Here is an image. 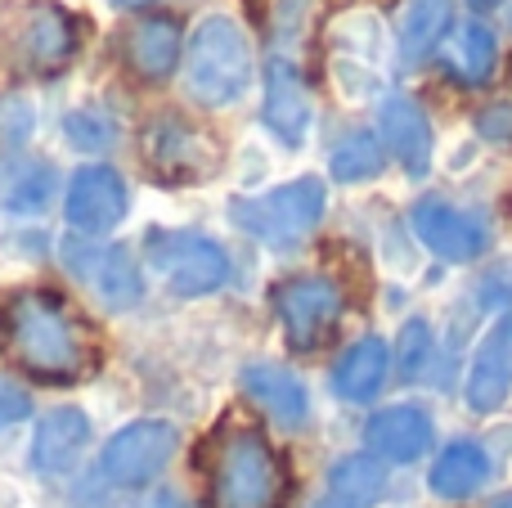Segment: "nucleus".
Here are the masks:
<instances>
[{"instance_id": "nucleus-1", "label": "nucleus", "mask_w": 512, "mask_h": 508, "mask_svg": "<svg viewBox=\"0 0 512 508\" xmlns=\"http://www.w3.org/2000/svg\"><path fill=\"white\" fill-rule=\"evenodd\" d=\"M14 356L41 383H72L86 374V338L50 293H23L9 306Z\"/></svg>"}, {"instance_id": "nucleus-2", "label": "nucleus", "mask_w": 512, "mask_h": 508, "mask_svg": "<svg viewBox=\"0 0 512 508\" xmlns=\"http://www.w3.org/2000/svg\"><path fill=\"white\" fill-rule=\"evenodd\" d=\"M252 86V41L230 14H207L185 45V90L203 108H230Z\"/></svg>"}, {"instance_id": "nucleus-3", "label": "nucleus", "mask_w": 512, "mask_h": 508, "mask_svg": "<svg viewBox=\"0 0 512 508\" xmlns=\"http://www.w3.org/2000/svg\"><path fill=\"white\" fill-rule=\"evenodd\" d=\"M230 221L248 239L265 248H297L328 212V185L319 176H297L283 185L265 189V194H239L230 198Z\"/></svg>"}, {"instance_id": "nucleus-4", "label": "nucleus", "mask_w": 512, "mask_h": 508, "mask_svg": "<svg viewBox=\"0 0 512 508\" xmlns=\"http://www.w3.org/2000/svg\"><path fill=\"white\" fill-rule=\"evenodd\" d=\"M288 495L279 455L261 432H230L216 450L212 468V508H279Z\"/></svg>"}, {"instance_id": "nucleus-5", "label": "nucleus", "mask_w": 512, "mask_h": 508, "mask_svg": "<svg viewBox=\"0 0 512 508\" xmlns=\"http://www.w3.org/2000/svg\"><path fill=\"white\" fill-rule=\"evenodd\" d=\"M144 257L180 302L212 297L230 284V252L203 230H153L144 239Z\"/></svg>"}, {"instance_id": "nucleus-6", "label": "nucleus", "mask_w": 512, "mask_h": 508, "mask_svg": "<svg viewBox=\"0 0 512 508\" xmlns=\"http://www.w3.org/2000/svg\"><path fill=\"white\" fill-rule=\"evenodd\" d=\"M180 450V428L171 419H135L122 423L99 450V477L117 491H140L158 482Z\"/></svg>"}, {"instance_id": "nucleus-7", "label": "nucleus", "mask_w": 512, "mask_h": 508, "mask_svg": "<svg viewBox=\"0 0 512 508\" xmlns=\"http://www.w3.org/2000/svg\"><path fill=\"white\" fill-rule=\"evenodd\" d=\"M63 266L104 311L126 315L144 302V266L126 243H63Z\"/></svg>"}, {"instance_id": "nucleus-8", "label": "nucleus", "mask_w": 512, "mask_h": 508, "mask_svg": "<svg viewBox=\"0 0 512 508\" xmlns=\"http://www.w3.org/2000/svg\"><path fill=\"white\" fill-rule=\"evenodd\" d=\"M131 216V185L108 162H81L63 185V221L81 239H104Z\"/></svg>"}, {"instance_id": "nucleus-9", "label": "nucleus", "mask_w": 512, "mask_h": 508, "mask_svg": "<svg viewBox=\"0 0 512 508\" xmlns=\"http://www.w3.org/2000/svg\"><path fill=\"white\" fill-rule=\"evenodd\" d=\"M274 315L292 351H315L342 320V288L324 275H297L274 288Z\"/></svg>"}, {"instance_id": "nucleus-10", "label": "nucleus", "mask_w": 512, "mask_h": 508, "mask_svg": "<svg viewBox=\"0 0 512 508\" xmlns=\"http://www.w3.org/2000/svg\"><path fill=\"white\" fill-rule=\"evenodd\" d=\"M95 423L81 405H54L36 419L32 441H27V468L36 477H68L77 473L81 455L90 450Z\"/></svg>"}, {"instance_id": "nucleus-11", "label": "nucleus", "mask_w": 512, "mask_h": 508, "mask_svg": "<svg viewBox=\"0 0 512 508\" xmlns=\"http://www.w3.org/2000/svg\"><path fill=\"white\" fill-rule=\"evenodd\" d=\"M144 153H149V167L167 185H194V180L216 171V144L203 131H194L185 117L153 122V131L144 135Z\"/></svg>"}, {"instance_id": "nucleus-12", "label": "nucleus", "mask_w": 512, "mask_h": 508, "mask_svg": "<svg viewBox=\"0 0 512 508\" xmlns=\"http://www.w3.org/2000/svg\"><path fill=\"white\" fill-rule=\"evenodd\" d=\"M409 221H414V234L436 252V257L459 261V266L463 261H477L490 243L486 225H481L477 216L463 212V207H454V203H445V198H436V194L418 198L414 212H409Z\"/></svg>"}, {"instance_id": "nucleus-13", "label": "nucleus", "mask_w": 512, "mask_h": 508, "mask_svg": "<svg viewBox=\"0 0 512 508\" xmlns=\"http://www.w3.org/2000/svg\"><path fill=\"white\" fill-rule=\"evenodd\" d=\"M310 90L301 81L297 63L292 59H270L265 63V95H261V122L283 149H301L310 135Z\"/></svg>"}, {"instance_id": "nucleus-14", "label": "nucleus", "mask_w": 512, "mask_h": 508, "mask_svg": "<svg viewBox=\"0 0 512 508\" xmlns=\"http://www.w3.org/2000/svg\"><path fill=\"white\" fill-rule=\"evenodd\" d=\"M14 50L32 77H54L72 63L77 54V23H72L68 9L59 5H36L23 14L14 32Z\"/></svg>"}, {"instance_id": "nucleus-15", "label": "nucleus", "mask_w": 512, "mask_h": 508, "mask_svg": "<svg viewBox=\"0 0 512 508\" xmlns=\"http://www.w3.org/2000/svg\"><path fill=\"white\" fill-rule=\"evenodd\" d=\"M512 396V306L486 329L477 356H472L468 383H463V401L472 414H495L504 410Z\"/></svg>"}, {"instance_id": "nucleus-16", "label": "nucleus", "mask_w": 512, "mask_h": 508, "mask_svg": "<svg viewBox=\"0 0 512 508\" xmlns=\"http://www.w3.org/2000/svg\"><path fill=\"white\" fill-rule=\"evenodd\" d=\"M239 387L256 410L270 414L283 432H297L310 423V392L292 369L274 365V360H252V365L239 369Z\"/></svg>"}, {"instance_id": "nucleus-17", "label": "nucleus", "mask_w": 512, "mask_h": 508, "mask_svg": "<svg viewBox=\"0 0 512 508\" xmlns=\"http://www.w3.org/2000/svg\"><path fill=\"white\" fill-rule=\"evenodd\" d=\"M436 423L423 405H387L364 423V446L378 455L382 464H414L432 450Z\"/></svg>"}, {"instance_id": "nucleus-18", "label": "nucleus", "mask_w": 512, "mask_h": 508, "mask_svg": "<svg viewBox=\"0 0 512 508\" xmlns=\"http://www.w3.org/2000/svg\"><path fill=\"white\" fill-rule=\"evenodd\" d=\"M378 126H382V149H391V158H396L409 176H427V171H432L436 135H432V122H427L418 99L387 95L378 108Z\"/></svg>"}, {"instance_id": "nucleus-19", "label": "nucleus", "mask_w": 512, "mask_h": 508, "mask_svg": "<svg viewBox=\"0 0 512 508\" xmlns=\"http://www.w3.org/2000/svg\"><path fill=\"white\" fill-rule=\"evenodd\" d=\"M185 59V41H180V23L167 14H149L140 23H131L126 32V63L140 81H171L176 63Z\"/></svg>"}, {"instance_id": "nucleus-20", "label": "nucleus", "mask_w": 512, "mask_h": 508, "mask_svg": "<svg viewBox=\"0 0 512 508\" xmlns=\"http://www.w3.org/2000/svg\"><path fill=\"white\" fill-rule=\"evenodd\" d=\"M387 374H391V347L382 338H360L342 351V360L333 365V392L337 401L346 405H369L373 396L387 387Z\"/></svg>"}, {"instance_id": "nucleus-21", "label": "nucleus", "mask_w": 512, "mask_h": 508, "mask_svg": "<svg viewBox=\"0 0 512 508\" xmlns=\"http://www.w3.org/2000/svg\"><path fill=\"white\" fill-rule=\"evenodd\" d=\"M441 59L459 86H486L499 63V41H495V32H490V23L468 18V23L450 27L441 41Z\"/></svg>"}, {"instance_id": "nucleus-22", "label": "nucleus", "mask_w": 512, "mask_h": 508, "mask_svg": "<svg viewBox=\"0 0 512 508\" xmlns=\"http://www.w3.org/2000/svg\"><path fill=\"white\" fill-rule=\"evenodd\" d=\"M490 477V455L477 446V441H450V446L436 455L432 473H427V486H432L436 500H468L486 486Z\"/></svg>"}, {"instance_id": "nucleus-23", "label": "nucleus", "mask_w": 512, "mask_h": 508, "mask_svg": "<svg viewBox=\"0 0 512 508\" xmlns=\"http://www.w3.org/2000/svg\"><path fill=\"white\" fill-rule=\"evenodd\" d=\"M328 495L342 508H373L387 495V464L378 455H342L328 468Z\"/></svg>"}, {"instance_id": "nucleus-24", "label": "nucleus", "mask_w": 512, "mask_h": 508, "mask_svg": "<svg viewBox=\"0 0 512 508\" xmlns=\"http://www.w3.org/2000/svg\"><path fill=\"white\" fill-rule=\"evenodd\" d=\"M454 0H409L400 14V59L423 63L432 50H441L445 27H450Z\"/></svg>"}, {"instance_id": "nucleus-25", "label": "nucleus", "mask_w": 512, "mask_h": 508, "mask_svg": "<svg viewBox=\"0 0 512 508\" xmlns=\"http://www.w3.org/2000/svg\"><path fill=\"white\" fill-rule=\"evenodd\" d=\"M382 167H387V149H382V140L373 131L342 135V140L333 144V153H328V171H333L337 185H364V180H373Z\"/></svg>"}, {"instance_id": "nucleus-26", "label": "nucleus", "mask_w": 512, "mask_h": 508, "mask_svg": "<svg viewBox=\"0 0 512 508\" xmlns=\"http://www.w3.org/2000/svg\"><path fill=\"white\" fill-rule=\"evenodd\" d=\"M54 189H59V176H54L50 162H23L14 171V180L0 189V207L14 216H36V212H45Z\"/></svg>"}, {"instance_id": "nucleus-27", "label": "nucleus", "mask_w": 512, "mask_h": 508, "mask_svg": "<svg viewBox=\"0 0 512 508\" xmlns=\"http://www.w3.org/2000/svg\"><path fill=\"white\" fill-rule=\"evenodd\" d=\"M63 140H68V149H77V153H108V149H117V140H122V126H117L104 108L81 104V108H68V113H63Z\"/></svg>"}, {"instance_id": "nucleus-28", "label": "nucleus", "mask_w": 512, "mask_h": 508, "mask_svg": "<svg viewBox=\"0 0 512 508\" xmlns=\"http://www.w3.org/2000/svg\"><path fill=\"white\" fill-rule=\"evenodd\" d=\"M432 324L427 320H409L405 329H400V342H396V369L405 383H414V378L427 374V365H432Z\"/></svg>"}, {"instance_id": "nucleus-29", "label": "nucleus", "mask_w": 512, "mask_h": 508, "mask_svg": "<svg viewBox=\"0 0 512 508\" xmlns=\"http://www.w3.org/2000/svg\"><path fill=\"white\" fill-rule=\"evenodd\" d=\"M36 135V104L23 90H5L0 95V144L5 149H23Z\"/></svg>"}, {"instance_id": "nucleus-30", "label": "nucleus", "mask_w": 512, "mask_h": 508, "mask_svg": "<svg viewBox=\"0 0 512 508\" xmlns=\"http://www.w3.org/2000/svg\"><path fill=\"white\" fill-rule=\"evenodd\" d=\"M27 419H32V396H27L14 378L0 374V432L18 428V423H27Z\"/></svg>"}, {"instance_id": "nucleus-31", "label": "nucleus", "mask_w": 512, "mask_h": 508, "mask_svg": "<svg viewBox=\"0 0 512 508\" xmlns=\"http://www.w3.org/2000/svg\"><path fill=\"white\" fill-rule=\"evenodd\" d=\"M477 131L490 144H512V99H495L477 113Z\"/></svg>"}, {"instance_id": "nucleus-32", "label": "nucleus", "mask_w": 512, "mask_h": 508, "mask_svg": "<svg viewBox=\"0 0 512 508\" xmlns=\"http://www.w3.org/2000/svg\"><path fill=\"white\" fill-rule=\"evenodd\" d=\"M18 504H23V495H18L9 482H0V508H18Z\"/></svg>"}, {"instance_id": "nucleus-33", "label": "nucleus", "mask_w": 512, "mask_h": 508, "mask_svg": "<svg viewBox=\"0 0 512 508\" xmlns=\"http://www.w3.org/2000/svg\"><path fill=\"white\" fill-rule=\"evenodd\" d=\"M486 508H512V491H504V495H495Z\"/></svg>"}, {"instance_id": "nucleus-34", "label": "nucleus", "mask_w": 512, "mask_h": 508, "mask_svg": "<svg viewBox=\"0 0 512 508\" xmlns=\"http://www.w3.org/2000/svg\"><path fill=\"white\" fill-rule=\"evenodd\" d=\"M468 5H472V9H481V14H486V9H495L499 0H468Z\"/></svg>"}, {"instance_id": "nucleus-35", "label": "nucleus", "mask_w": 512, "mask_h": 508, "mask_svg": "<svg viewBox=\"0 0 512 508\" xmlns=\"http://www.w3.org/2000/svg\"><path fill=\"white\" fill-rule=\"evenodd\" d=\"M113 5H122V9H140V5H149V0H113Z\"/></svg>"}, {"instance_id": "nucleus-36", "label": "nucleus", "mask_w": 512, "mask_h": 508, "mask_svg": "<svg viewBox=\"0 0 512 508\" xmlns=\"http://www.w3.org/2000/svg\"><path fill=\"white\" fill-rule=\"evenodd\" d=\"M315 508H342V504H337V500H324V504H315Z\"/></svg>"}, {"instance_id": "nucleus-37", "label": "nucleus", "mask_w": 512, "mask_h": 508, "mask_svg": "<svg viewBox=\"0 0 512 508\" xmlns=\"http://www.w3.org/2000/svg\"><path fill=\"white\" fill-rule=\"evenodd\" d=\"M508 18H512V14H508Z\"/></svg>"}]
</instances>
